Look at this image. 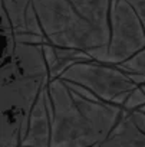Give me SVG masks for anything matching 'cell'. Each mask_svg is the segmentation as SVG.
<instances>
[{
  "instance_id": "cell-11",
  "label": "cell",
  "mask_w": 145,
  "mask_h": 147,
  "mask_svg": "<svg viewBox=\"0 0 145 147\" xmlns=\"http://www.w3.org/2000/svg\"><path fill=\"white\" fill-rule=\"evenodd\" d=\"M98 146H99V144H98ZM98 146H94V147H98Z\"/></svg>"
},
{
  "instance_id": "cell-5",
  "label": "cell",
  "mask_w": 145,
  "mask_h": 147,
  "mask_svg": "<svg viewBox=\"0 0 145 147\" xmlns=\"http://www.w3.org/2000/svg\"><path fill=\"white\" fill-rule=\"evenodd\" d=\"M50 138H52V115H50V98L46 85L30 111L27 133L22 146L50 147Z\"/></svg>"
},
{
  "instance_id": "cell-4",
  "label": "cell",
  "mask_w": 145,
  "mask_h": 147,
  "mask_svg": "<svg viewBox=\"0 0 145 147\" xmlns=\"http://www.w3.org/2000/svg\"><path fill=\"white\" fill-rule=\"evenodd\" d=\"M145 48L144 23L125 0L111 2V39L105 63L121 65Z\"/></svg>"
},
{
  "instance_id": "cell-3",
  "label": "cell",
  "mask_w": 145,
  "mask_h": 147,
  "mask_svg": "<svg viewBox=\"0 0 145 147\" xmlns=\"http://www.w3.org/2000/svg\"><path fill=\"white\" fill-rule=\"evenodd\" d=\"M60 80L82 85L94 92L101 101L119 107L124 105L128 94L138 87L129 74L118 65L98 62L94 59L70 65L62 74Z\"/></svg>"
},
{
  "instance_id": "cell-8",
  "label": "cell",
  "mask_w": 145,
  "mask_h": 147,
  "mask_svg": "<svg viewBox=\"0 0 145 147\" xmlns=\"http://www.w3.org/2000/svg\"><path fill=\"white\" fill-rule=\"evenodd\" d=\"M142 105H145V92L142 91V88L138 85L135 87L126 97L122 108L125 111H132V110H138Z\"/></svg>"
},
{
  "instance_id": "cell-10",
  "label": "cell",
  "mask_w": 145,
  "mask_h": 147,
  "mask_svg": "<svg viewBox=\"0 0 145 147\" xmlns=\"http://www.w3.org/2000/svg\"><path fill=\"white\" fill-rule=\"evenodd\" d=\"M16 2H17L19 5H22L23 7H27V6H29V3L32 2V0H16Z\"/></svg>"
},
{
  "instance_id": "cell-9",
  "label": "cell",
  "mask_w": 145,
  "mask_h": 147,
  "mask_svg": "<svg viewBox=\"0 0 145 147\" xmlns=\"http://www.w3.org/2000/svg\"><path fill=\"white\" fill-rule=\"evenodd\" d=\"M125 2L135 10L142 23H145V0H125Z\"/></svg>"
},
{
  "instance_id": "cell-1",
  "label": "cell",
  "mask_w": 145,
  "mask_h": 147,
  "mask_svg": "<svg viewBox=\"0 0 145 147\" xmlns=\"http://www.w3.org/2000/svg\"><path fill=\"white\" fill-rule=\"evenodd\" d=\"M52 115L50 147H94L106 140L125 110L101 100L86 98L63 80L47 84Z\"/></svg>"
},
{
  "instance_id": "cell-2",
  "label": "cell",
  "mask_w": 145,
  "mask_h": 147,
  "mask_svg": "<svg viewBox=\"0 0 145 147\" xmlns=\"http://www.w3.org/2000/svg\"><path fill=\"white\" fill-rule=\"evenodd\" d=\"M49 43L92 52L109 46L111 33L92 25L72 0H32Z\"/></svg>"
},
{
  "instance_id": "cell-7",
  "label": "cell",
  "mask_w": 145,
  "mask_h": 147,
  "mask_svg": "<svg viewBox=\"0 0 145 147\" xmlns=\"http://www.w3.org/2000/svg\"><path fill=\"white\" fill-rule=\"evenodd\" d=\"M118 66L128 74H136L145 80V48Z\"/></svg>"
},
{
  "instance_id": "cell-6",
  "label": "cell",
  "mask_w": 145,
  "mask_h": 147,
  "mask_svg": "<svg viewBox=\"0 0 145 147\" xmlns=\"http://www.w3.org/2000/svg\"><path fill=\"white\" fill-rule=\"evenodd\" d=\"M98 147H145V133L129 118L128 111Z\"/></svg>"
}]
</instances>
